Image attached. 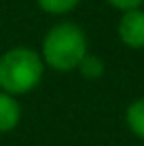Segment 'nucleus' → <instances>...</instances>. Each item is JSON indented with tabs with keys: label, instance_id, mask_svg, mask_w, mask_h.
<instances>
[{
	"label": "nucleus",
	"instance_id": "obj_1",
	"mask_svg": "<svg viewBox=\"0 0 144 146\" xmlns=\"http://www.w3.org/2000/svg\"><path fill=\"white\" fill-rule=\"evenodd\" d=\"M38 53H40L47 70L59 74L76 72V68L89 53L87 32L76 21L62 19L44 32Z\"/></svg>",
	"mask_w": 144,
	"mask_h": 146
},
{
	"label": "nucleus",
	"instance_id": "obj_2",
	"mask_svg": "<svg viewBox=\"0 0 144 146\" xmlns=\"http://www.w3.org/2000/svg\"><path fill=\"white\" fill-rule=\"evenodd\" d=\"M47 66L38 49L17 44L0 55V89L21 98L40 87Z\"/></svg>",
	"mask_w": 144,
	"mask_h": 146
},
{
	"label": "nucleus",
	"instance_id": "obj_3",
	"mask_svg": "<svg viewBox=\"0 0 144 146\" xmlns=\"http://www.w3.org/2000/svg\"><path fill=\"white\" fill-rule=\"evenodd\" d=\"M117 36L123 47L131 51L144 49V9H131L121 13L117 21Z\"/></svg>",
	"mask_w": 144,
	"mask_h": 146
},
{
	"label": "nucleus",
	"instance_id": "obj_4",
	"mask_svg": "<svg viewBox=\"0 0 144 146\" xmlns=\"http://www.w3.org/2000/svg\"><path fill=\"white\" fill-rule=\"evenodd\" d=\"M23 117L19 98L0 89V133H11L19 127Z\"/></svg>",
	"mask_w": 144,
	"mask_h": 146
},
{
	"label": "nucleus",
	"instance_id": "obj_5",
	"mask_svg": "<svg viewBox=\"0 0 144 146\" xmlns=\"http://www.w3.org/2000/svg\"><path fill=\"white\" fill-rule=\"evenodd\" d=\"M123 119H125V125L131 131V135H136L138 140L144 142V95L131 100V102L127 104Z\"/></svg>",
	"mask_w": 144,
	"mask_h": 146
},
{
	"label": "nucleus",
	"instance_id": "obj_6",
	"mask_svg": "<svg viewBox=\"0 0 144 146\" xmlns=\"http://www.w3.org/2000/svg\"><path fill=\"white\" fill-rule=\"evenodd\" d=\"M36 7L40 9L44 15H51V17H64V15H70L83 0H34Z\"/></svg>",
	"mask_w": 144,
	"mask_h": 146
},
{
	"label": "nucleus",
	"instance_id": "obj_7",
	"mask_svg": "<svg viewBox=\"0 0 144 146\" xmlns=\"http://www.w3.org/2000/svg\"><path fill=\"white\" fill-rule=\"evenodd\" d=\"M76 72L81 74L83 78H87V80H98V78L104 76V72H106V64H104V59L100 55H93L89 51L85 55V59L81 62V66L76 68Z\"/></svg>",
	"mask_w": 144,
	"mask_h": 146
},
{
	"label": "nucleus",
	"instance_id": "obj_8",
	"mask_svg": "<svg viewBox=\"0 0 144 146\" xmlns=\"http://www.w3.org/2000/svg\"><path fill=\"white\" fill-rule=\"evenodd\" d=\"M104 2L119 13H125V11H131V9H140L144 0H104Z\"/></svg>",
	"mask_w": 144,
	"mask_h": 146
}]
</instances>
